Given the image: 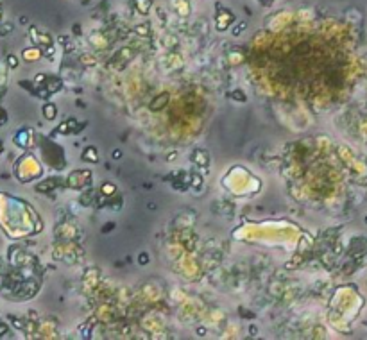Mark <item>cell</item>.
Listing matches in <instances>:
<instances>
[{"instance_id":"cell-1","label":"cell","mask_w":367,"mask_h":340,"mask_svg":"<svg viewBox=\"0 0 367 340\" xmlns=\"http://www.w3.org/2000/svg\"><path fill=\"white\" fill-rule=\"evenodd\" d=\"M45 115H47L49 118L54 115V107H52V106H47V107H45Z\"/></svg>"},{"instance_id":"cell-2","label":"cell","mask_w":367,"mask_h":340,"mask_svg":"<svg viewBox=\"0 0 367 340\" xmlns=\"http://www.w3.org/2000/svg\"><path fill=\"white\" fill-rule=\"evenodd\" d=\"M7 61H9V66H13V68H14V66L18 64V63H16V57H14V56H9V57H7Z\"/></svg>"}]
</instances>
